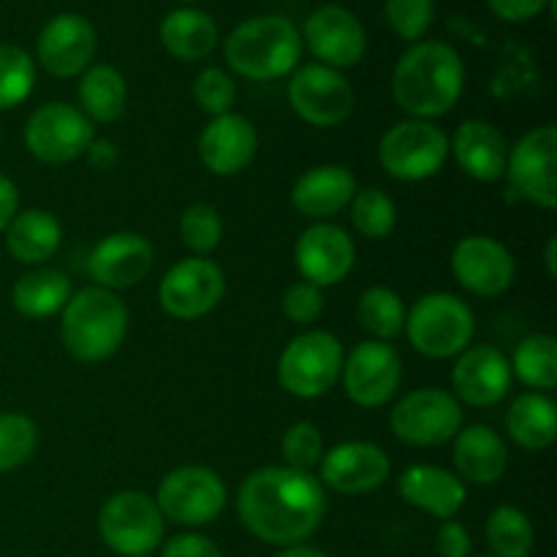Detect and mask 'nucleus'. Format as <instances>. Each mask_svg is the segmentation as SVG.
Returning a JSON list of instances; mask_svg holds the SVG:
<instances>
[{
    "label": "nucleus",
    "instance_id": "obj_1",
    "mask_svg": "<svg viewBox=\"0 0 557 557\" xmlns=\"http://www.w3.org/2000/svg\"><path fill=\"white\" fill-rule=\"evenodd\" d=\"M237 515L259 542L281 549L297 547L324 522V484L315 473L288 466L259 468L239 487Z\"/></svg>",
    "mask_w": 557,
    "mask_h": 557
},
{
    "label": "nucleus",
    "instance_id": "obj_2",
    "mask_svg": "<svg viewBox=\"0 0 557 557\" xmlns=\"http://www.w3.org/2000/svg\"><path fill=\"white\" fill-rule=\"evenodd\" d=\"M466 87L462 58L444 41H419L397 60L392 96L417 120L444 117L457 107Z\"/></svg>",
    "mask_w": 557,
    "mask_h": 557
},
{
    "label": "nucleus",
    "instance_id": "obj_3",
    "mask_svg": "<svg viewBox=\"0 0 557 557\" xmlns=\"http://www.w3.org/2000/svg\"><path fill=\"white\" fill-rule=\"evenodd\" d=\"M60 313L63 346L79 362H103L114 357L128 335V308L117 294L101 286L74 292Z\"/></svg>",
    "mask_w": 557,
    "mask_h": 557
},
{
    "label": "nucleus",
    "instance_id": "obj_4",
    "mask_svg": "<svg viewBox=\"0 0 557 557\" xmlns=\"http://www.w3.org/2000/svg\"><path fill=\"white\" fill-rule=\"evenodd\" d=\"M302 54L297 27L277 14L253 16L226 38V63L245 79L270 82L292 74Z\"/></svg>",
    "mask_w": 557,
    "mask_h": 557
},
{
    "label": "nucleus",
    "instance_id": "obj_5",
    "mask_svg": "<svg viewBox=\"0 0 557 557\" xmlns=\"http://www.w3.org/2000/svg\"><path fill=\"white\" fill-rule=\"evenodd\" d=\"M422 357L449 359L471 348L476 319L466 299L446 292L424 294L406 313L403 330Z\"/></svg>",
    "mask_w": 557,
    "mask_h": 557
},
{
    "label": "nucleus",
    "instance_id": "obj_6",
    "mask_svg": "<svg viewBox=\"0 0 557 557\" xmlns=\"http://www.w3.org/2000/svg\"><path fill=\"white\" fill-rule=\"evenodd\" d=\"M343 359L346 354L332 332L308 330L292 337L283 348L277 359V379L288 395L315 400L335 389L343 373Z\"/></svg>",
    "mask_w": 557,
    "mask_h": 557
},
{
    "label": "nucleus",
    "instance_id": "obj_7",
    "mask_svg": "<svg viewBox=\"0 0 557 557\" xmlns=\"http://www.w3.org/2000/svg\"><path fill=\"white\" fill-rule=\"evenodd\" d=\"M166 520L156 498L141 490H123L98 511V536L120 557H147L163 542Z\"/></svg>",
    "mask_w": 557,
    "mask_h": 557
},
{
    "label": "nucleus",
    "instance_id": "obj_8",
    "mask_svg": "<svg viewBox=\"0 0 557 557\" xmlns=\"http://www.w3.org/2000/svg\"><path fill=\"white\" fill-rule=\"evenodd\" d=\"M379 161L389 177L422 183L435 177L449 161V136L430 120H403L381 136Z\"/></svg>",
    "mask_w": 557,
    "mask_h": 557
},
{
    "label": "nucleus",
    "instance_id": "obj_9",
    "mask_svg": "<svg viewBox=\"0 0 557 557\" xmlns=\"http://www.w3.org/2000/svg\"><path fill=\"white\" fill-rule=\"evenodd\" d=\"M226 482L212 468L180 466L161 479L156 504L163 520L185 528L210 525L226 509Z\"/></svg>",
    "mask_w": 557,
    "mask_h": 557
},
{
    "label": "nucleus",
    "instance_id": "obj_10",
    "mask_svg": "<svg viewBox=\"0 0 557 557\" xmlns=\"http://www.w3.org/2000/svg\"><path fill=\"white\" fill-rule=\"evenodd\" d=\"M392 433L408 446H444L462 430V406L438 386L413 389L392 408Z\"/></svg>",
    "mask_w": 557,
    "mask_h": 557
},
{
    "label": "nucleus",
    "instance_id": "obj_11",
    "mask_svg": "<svg viewBox=\"0 0 557 557\" xmlns=\"http://www.w3.org/2000/svg\"><path fill=\"white\" fill-rule=\"evenodd\" d=\"M96 128L79 107L65 101H49L38 107L25 123V147L41 163H71L85 156Z\"/></svg>",
    "mask_w": 557,
    "mask_h": 557
},
{
    "label": "nucleus",
    "instance_id": "obj_12",
    "mask_svg": "<svg viewBox=\"0 0 557 557\" xmlns=\"http://www.w3.org/2000/svg\"><path fill=\"white\" fill-rule=\"evenodd\" d=\"M226 294V275L212 259H183L163 275L158 302L163 313L177 321H196L210 315Z\"/></svg>",
    "mask_w": 557,
    "mask_h": 557
},
{
    "label": "nucleus",
    "instance_id": "obj_13",
    "mask_svg": "<svg viewBox=\"0 0 557 557\" xmlns=\"http://www.w3.org/2000/svg\"><path fill=\"white\" fill-rule=\"evenodd\" d=\"M288 103L305 123L315 128H335L354 112V87L346 76L330 65L310 63L292 71Z\"/></svg>",
    "mask_w": 557,
    "mask_h": 557
},
{
    "label": "nucleus",
    "instance_id": "obj_14",
    "mask_svg": "<svg viewBox=\"0 0 557 557\" xmlns=\"http://www.w3.org/2000/svg\"><path fill=\"white\" fill-rule=\"evenodd\" d=\"M506 177L511 188L531 205L557 207V128L553 123L528 131L509 150Z\"/></svg>",
    "mask_w": 557,
    "mask_h": 557
},
{
    "label": "nucleus",
    "instance_id": "obj_15",
    "mask_svg": "<svg viewBox=\"0 0 557 557\" xmlns=\"http://www.w3.org/2000/svg\"><path fill=\"white\" fill-rule=\"evenodd\" d=\"M343 389L359 408H381L403 384V359L384 341H362L343 359Z\"/></svg>",
    "mask_w": 557,
    "mask_h": 557
},
{
    "label": "nucleus",
    "instance_id": "obj_16",
    "mask_svg": "<svg viewBox=\"0 0 557 557\" xmlns=\"http://www.w3.org/2000/svg\"><path fill=\"white\" fill-rule=\"evenodd\" d=\"M294 264L302 281L326 288L351 275L357 264V245L351 234L337 223H313L299 234L294 245Z\"/></svg>",
    "mask_w": 557,
    "mask_h": 557
},
{
    "label": "nucleus",
    "instance_id": "obj_17",
    "mask_svg": "<svg viewBox=\"0 0 557 557\" xmlns=\"http://www.w3.org/2000/svg\"><path fill=\"white\" fill-rule=\"evenodd\" d=\"M451 272L466 292L476 297H498L515 283L517 264L504 243L487 234H471L451 250Z\"/></svg>",
    "mask_w": 557,
    "mask_h": 557
},
{
    "label": "nucleus",
    "instance_id": "obj_18",
    "mask_svg": "<svg viewBox=\"0 0 557 557\" xmlns=\"http://www.w3.org/2000/svg\"><path fill=\"white\" fill-rule=\"evenodd\" d=\"M389 455L370 441H346L324 451L319 462V482L341 495H364L389 479Z\"/></svg>",
    "mask_w": 557,
    "mask_h": 557
},
{
    "label": "nucleus",
    "instance_id": "obj_19",
    "mask_svg": "<svg viewBox=\"0 0 557 557\" xmlns=\"http://www.w3.org/2000/svg\"><path fill=\"white\" fill-rule=\"evenodd\" d=\"M152 264H156V250L150 239L136 232H114L92 248L87 272L96 286L120 292V288H134L136 283L145 281Z\"/></svg>",
    "mask_w": 557,
    "mask_h": 557
},
{
    "label": "nucleus",
    "instance_id": "obj_20",
    "mask_svg": "<svg viewBox=\"0 0 557 557\" xmlns=\"http://www.w3.org/2000/svg\"><path fill=\"white\" fill-rule=\"evenodd\" d=\"M305 41L310 52L330 69H351L368 49L364 27L357 16L341 5H321L305 20Z\"/></svg>",
    "mask_w": 557,
    "mask_h": 557
},
{
    "label": "nucleus",
    "instance_id": "obj_21",
    "mask_svg": "<svg viewBox=\"0 0 557 557\" xmlns=\"http://www.w3.org/2000/svg\"><path fill=\"white\" fill-rule=\"evenodd\" d=\"M511 364L504 351L493 346L466 348L451 370V386H455L457 403L473 408L498 406L511 389Z\"/></svg>",
    "mask_w": 557,
    "mask_h": 557
},
{
    "label": "nucleus",
    "instance_id": "obj_22",
    "mask_svg": "<svg viewBox=\"0 0 557 557\" xmlns=\"http://www.w3.org/2000/svg\"><path fill=\"white\" fill-rule=\"evenodd\" d=\"M259 150V134L243 114L226 112L201 128L199 158L215 177H234L245 172Z\"/></svg>",
    "mask_w": 557,
    "mask_h": 557
},
{
    "label": "nucleus",
    "instance_id": "obj_23",
    "mask_svg": "<svg viewBox=\"0 0 557 557\" xmlns=\"http://www.w3.org/2000/svg\"><path fill=\"white\" fill-rule=\"evenodd\" d=\"M96 54V30L79 14H58L38 36V63L58 79H71L90 65Z\"/></svg>",
    "mask_w": 557,
    "mask_h": 557
},
{
    "label": "nucleus",
    "instance_id": "obj_24",
    "mask_svg": "<svg viewBox=\"0 0 557 557\" xmlns=\"http://www.w3.org/2000/svg\"><path fill=\"white\" fill-rule=\"evenodd\" d=\"M449 152H455L457 166L476 183H498L506 177L509 145L487 120H466L457 125Z\"/></svg>",
    "mask_w": 557,
    "mask_h": 557
},
{
    "label": "nucleus",
    "instance_id": "obj_25",
    "mask_svg": "<svg viewBox=\"0 0 557 557\" xmlns=\"http://www.w3.org/2000/svg\"><path fill=\"white\" fill-rule=\"evenodd\" d=\"M357 190V177L346 166L324 163V166H313L299 174L292 188V205L299 215L310 221H324L351 205Z\"/></svg>",
    "mask_w": 557,
    "mask_h": 557
},
{
    "label": "nucleus",
    "instance_id": "obj_26",
    "mask_svg": "<svg viewBox=\"0 0 557 557\" xmlns=\"http://www.w3.org/2000/svg\"><path fill=\"white\" fill-rule=\"evenodd\" d=\"M397 490H400V498L406 504L417 506V509L428 511L438 520H451L466 506L468 498L466 482L457 473L438 466H424V462L406 468L400 482H397Z\"/></svg>",
    "mask_w": 557,
    "mask_h": 557
},
{
    "label": "nucleus",
    "instance_id": "obj_27",
    "mask_svg": "<svg viewBox=\"0 0 557 557\" xmlns=\"http://www.w3.org/2000/svg\"><path fill=\"white\" fill-rule=\"evenodd\" d=\"M455 468L462 482L495 484L509 468V449L493 428L471 424L455 435Z\"/></svg>",
    "mask_w": 557,
    "mask_h": 557
},
{
    "label": "nucleus",
    "instance_id": "obj_28",
    "mask_svg": "<svg viewBox=\"0 0 557 557\" xmlns=\"http://www.w3.org/2000/svg\"><path fill=\"white\" fill-rule=\"evenodd\" d=\"M5 248L22 264H44L58 253L63 243V226L49 210H22L16 212L14 221L5 226Z\"/></svg>",
    "mask_w": 557,
    "mask_h": 557
},
{
    "label": "nucleus",
    "instance_id": "obj_29",
    "mask_svg": "<svg viewBox=\"0 0 557 557\" xmlns=\"http://www.w3.org/2000/svg\"><path fill=\"white\" fill-rule=\"evenodd\" d=\"M506 433L528 451L549 449L557 438V408L542 392H525L506 411Z\"/></svg>",
    "mask_w": 557,
    "mask_h": 557
},
{
    "label": "nucleus",
    "instance_id": "obj_30",
    "mask_svg": "<svg viewBox=\"0 0 557 557\" xmlns=\"http://www.w3.org/2000/svg\"><path fill=\"white\" fill-rule=\"evenodd\" d=\"M71 281L65 272L36 267L25 272L11 288V305L25 319H52L71 299Z\"/></svg>",
    "mask_w": 557,
    "mask_h": 557
},
{
    "label": "nucleus",
    "instance_id": "obj_31",
    "mask_svg": "<svg viewBox=\"0 0 557 557\" xmlns=\"http://www.w3.org/2000/svg\"><path fill=\"white\" fill-rule=\"evenodd\" d=\"M76 96H79L82 114L90 123H114L123 117L128 103V85L114 65L98 63L82 71Z\"/></svg>",
    "mask_w": 557,
    "mask_h": 557
},
{
    "label": "nucleus",
    "instance_id": "obj_32",
    "mask_svg": "<svg viewBox=\"0 0 557 557\" xmlns=\"http://www.w3.org/2000/svg\"><path fill=\"white\" fill-rule=\"evenodd\" d=\"M161 44L166 47V52H172L177 60H188V63L210 58L212 49L218 47L215 20L196 9L172 11L161 22Z\"/></svg>",
    "mask_w": 557,
    "mask_h": 557
},
{
    "label": "nucleus",
    "instance_id": "obj_33",
    "mask_svg": "<svg viewBox=\"0 0 557 557\" xmlns=\"http://www.w3.org/2000/svg\"><path fill=\"white\" fill-rule=\"evenodd\" d=\"M511 375L528 389L549 392L557 386V343L553 335H531L520 341L515 357L509 359Z\"/></svg>",
    "mask_w": 557,
    "mask_h": 557
},
{
    "label": "nucleus",
    "instance_id": "obj_34",
    "mask_svg": "<svg viewBox=\"0 0 557 557\" xmlns=\"http://www.w3.org/2000/svg\"><path fill=\"white\" fill-rule=\"evenodd\" d=\"M357 319L373 341H395L406 330V305L400 294L386 286H370L357 302Z\"/></svg>",
    "mask_w": 557,
    "mask_h": 557
},
{
    "label": "nucleus",
    "instance_id": "obj_35",
    "mask_svg": "<svg viewBox=\"0 0 557 557\" xmlns=\"http://www.w3.org/2000/svg\"><path fill=\"white\" fill-rule=\"evenodd\" d=\"M487 544L493 557H528L536 544V531H533L531 517L517 506H498L487 517Z\"/></svg>",
    "mask_w": 557,
    "mask_h": 557
},
{
    "label": "nucleus",
    "instance_id": "obj_36",
    "mask_svg": "<svg viewBox=\"0 0 557 557\" xmlns=\"http://www.w3.org/2000/svg\"><path fill=\"white\" fill-rule=\"evenodd\" d=\"M351 223L364 239H386L397 226V207L381 188H362L351 199Z\"/></svg>",
    "mask_w": 557,
    "mask_h": 557
},
{
    "label": "nucleus",
    "instance_id": "obj_37",
    "mask_svg": "<svg viewBox=\"0 0 557 557\" xmlns=\"http://www.w3.org/2000/svg\"><path fill=\"white\" fill-rule=\"evenodd\" d=\"M36 85V63L14 44H0V112L25 101Z\"/></svg>",
    "mask_w": 557,
    "mask_h": 557
},
{
    "label": "nucleus",
    "instance_id": "obj_38",
    "mask_svg": "<svg viewBox=\"0 0 557 557\" xmlns=\"http://www.w3.org/2000/svg\"><path fill=\"white\" fill-rule=\"evenodd\" d=\"M38 449V428L27 413H0V473L25 466Z\"/></svg>",
    "mask_w": 557,
    "mask_h": 557
},
{
    "label": "nucleus",
    "instance_id": "obj_39",
    "mask_svg": "<svg viewBox=\"0 0 557 557\" xmlns=\"http://www.w3.org/2000/svg\"><path fill=\"white\" fill-rule=\"evenodd\" d=\"M221 237L223 221L215 207L205 205V201L185 207L183 215H180V239H183L185 248L205 259L221 245Z\"/></svg>",
    "mask_w": 557,
    "mask_h": 557
},
{
    "label": "nucleus",
    "instance_id": "obj_40",
    "mask_svg": "<svg viewBox=\"0 0 557 557\" xmlns=\"http://www.w3.org/2000/svg\"><path fill=\"white\" fill-rule=\"evenodd\" d=\"M281 455L288 468L294 471L313 473L319 468L321 457H324V438L321 430L313 422H294L292 428L283 433Z\"/></svg>",
    "mask_w": 557,
    "mask_h": 557
},
{
    "label": "nucleus",
    "instance_id": "obj_41",
    "mask_svg": "<svg viewBox=\"0 0 557 557\" xmlns=\"http://www.w3.org/2000/svg\"><path fill=\"white\" fill-rule=\"evenodd\" d=\"M194 101L210 117H221V114L232 112L234 101H237V85L232 76L223 69H205L194 82Z\"/></svg>",
    "mask_w": 557,
    "mask_h": 557
},
{
    "label": "nucleus",
    "instance_id": "obj_42",
    "mask_svg": "<svg viewBox=\"0 0 557 557\" xmlns=\"http://www.w3.org/2000/svg\"><path fill=\"white\" fill-rule=\"evenodd\" d=\"M384 14L392 30L406 41H419L435 20L433 0H384Z\"/></svg>",
    "mask_w": 557,
    "mask_h": 557
},
{
    "label": "nucleus",
    "instance_id": "obj_43",
    "mask_svg": "<svg viewBox=\"0 0 557 557\" xmlns=\"http://www.w3.org/2000/svg\"><path fill=\"white\" fill-rule=\"evenodd\" d=\"M283 313L292 324L308 326L324 313V288L308 281H297L283 294Z\"/></svg>",
    "mask_w": 557,
    "mask_h": 557
},
{
    "label": "nucleus",
    "instance_id": "obj_44",
    "mask_svg": "<svg viewBox=\"0 0 557 557\" xmlns=\"http://www.w3.org/2000/svg\"><path fill=\"white\" fill-rule=\"evenodd\" d=\"M161 557H221V549L210 536L201 533H180L161 547Z\"/></svg>",
    "mask_w": 557,
    "mask_h": 557
},
{
    "label": "nucleus",
    "instance_id": "obj_45",
    "mask_svg": "<svg viewBox=\"0 0 557 557\" xmlns=\"http://www.w3.org/2000/svg\"><path fill=\"white\" fill-rule=\"evenodd\" d=\"M435 549L441 557H471V533L462 522L444 520L438 528V536H435Z\"/></svg>",
    "mask_w": 557,
    "mask_h": 557
},
{
    "label": "nucleus",
    "instance_id": "obj_46",
    "mask_svg": "<svg viewBox=\"0 0 557 557\" xmlns=\"http://www.w3.org/2000/svg\"><path fill=\"white\" fill-rule=\"evenodd\" d=\"M493 14H498L506 22H525L531 16L542 14L547 0H487Z\"/></svg>",
    "mask_w": 557,
    "mask_h": 557
},
{
    "label": "nucleus",
    "instance_id": "obj_47",
    "mask_svg": "<svg viewBox=\"0 0 557 557\" xmlns=\"http://www.w3.org/2000/svg\"><path fill=\"white\" fill-rule=\"evenodd\" d=\"M87 161H90L92 169H98V172H112L114 166H117L120 161V150L117 145H114L112 139H107V136H101V139H92L90 147H87Z\"/></svg>",
    "mask_w": 557,
    "mask_h": 557
},
{
    "label": "nucleus",
    "instance_id": "obj_48",
    "mask_svg": "<svg viewBox=\"0 0 557 557\" xmlns=\"http://www.w3.org/2000/svg\"><path fill=\"white\" fill-rule=\"evenodd\" d=\"M16 212H20V190H16L14 180L0 174V234L14 221Z\"/></svg>",
    "mask_w": 557,
    "mask_h": 557
},
{
    "label": "nucleus",
    "instance_id": "obj_49",
    "mask_svg": "<svg viewBox=\"0 0 557 557\" xmlns=\"http://www.w3.org/2000/svg\"><path fill=\"white\" fill-rule=\"evenodd\" d=\"M544 267H547L549 277H557V237L547 239V248H544Z\"/></svg>",
    "mask_w": 557,
    "mask_h": 557
},
{
    "label": "nucleus",
    "instance_id": "obj_50",
    "mask_svg": "<svg viewBox=\"0 0 557 557\" xmlns=\"http://www.w3.org/2000/svg\"><path fill=\"white\" fill-rule=\"evenodd\" d=\"M275 557H330L326 553H321V549L315 547H305V544H297V547H286L281 549Z\"/></svg>",
    "mask_w": 557,
    "mask_h": 557
},
{
    "label": "nucleus",
    "instance_id": "obj_51",
    "mask_svg": "<svg viewBox=\"0 0 557 557\" xmlns=\"http://www.w3.org/2000/svg\"><path fill=\"white\" fill-rule=\"evenodd\" d=\"M180 3H190V0H180Z\"/></svg>",
    "mask_w": 557,
    "mask_h": 557
},
{
    "label": "nucleus",
    "instance_id": "obj_52",
    "mask_svg": "<svg viewBox=\"0 0 557 557\" xmlns=\"http://www.w3.org/2000/svg\"><path fill=\"white\" fill-rule=\"evenodd\" d=\"M479 557H493V555H479Z\"/></svg>",
    "mask_w": 557,
    "mask_h": 557
},
{
    "label": "nucleus",
    "instance_id": "obj_53",
    "mask_svg": "<svg viewBox=\"0 0 557 557\" xmlns=\"http://www.w3.org/2000/svg\"><path fill=\"white\" fill-rule=\"evenodd\" d=\"M0 134H3V131H0Z\"/></svg>",
    "mask_w": 557,
    "mask_h": 557
},
{
    "label": "nucleus",
    "instance_id": "obj_54",
    "mask_svg": "<svg viewBox=\"0 0 557 557\" xmlns=\"http://www.w3.org/2000/svg\"><path fill=\"white\" fill-rule=\"evenodd\" d=\"M147 557H150V555H147Z\"/></svg>",
    "mask_w": 557,
    "mask_h": 557
}]
</instances>
